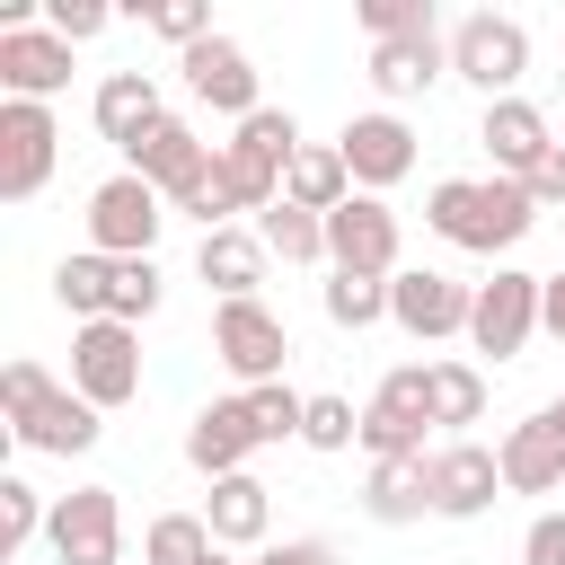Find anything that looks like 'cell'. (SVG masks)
Returning <instances> with one entry per match:
<instances>
[{
    "label": "cell",
    "mask_w": 565,
    "mask_h": 565,
    "mask_svg": "<svg viewBox=\"0 0 565 565\" xmlns=\"http://www.w3.org/2000/svg\"><path fill=\"white\" fill-rule=\"evenodd\" d=\"M424 221H433V238L459 247V256H503V247L530 238L539 203H530L521 177H441V185L424 194Z\"/></svg>",
    "instance_id": "1"
},
{
    "label": "cell",
    "mask_w": 565,
    "mask_h": 565,
    "mask_svg": "<svg viewBox=\"0 0 565 565\" xmlns=\"http://www.w3.org/2000/svg\"><path fill=\"white\" fill-rule=\"evenodd\" d=\"M71 388H79L97 415L132 406V397H141V327H124V318L71 327Z\"/></svg>",
    "instance_id": "2"
},
{
    "label": "cell",
    "mask_w": 565,
    "mask_h": 565,
    "mask_svg": "<svg viewBox=\"0 0 565 565\" xmlns=\"http://www.w3.org/2000/svg\"><path fill=\"white\" fill-rule=\"evenodd\" d=\"M521 71H530V26H521V18L477 9V18L450 26V79L486 88V106H494V97H521Z\"/></svg>",
    "instance_id": "3"
},
{
    "label": "cell",
    "mask_w": 565,
    "mask_h": 565,
    "mask_svg": "<svg viewBox=\"0 0 565 565\" xmlns=\"http://www.w3.org/2000/svg\"><path fill=\"white\" fill-rule=\"evenodd\" d=\"M53 159H62V124L53 106L35 97H0V203H35L53 185Z\"/></svg>",
    "instance_id": "4"
},
{
    "label": "cell",
    "mask_w": 565,
    "mask_h": 565,
    "mask_svg": "<svg viewBox=\"0 0 565 565\" xmlns=\"http://www.w3.org/2000/svg\"><path fill=\"white\" fill-rule=\"evenodd\" d=\"M159 230H168V194L141 185L132 168L88 194V247H97V256H115V265H124V256H150Z\"/></svg>",
    "instance_id": "5"
},
{
    "label": "cell",
    "mask_w": 565,
    "mask_h": 565,
    "mask_svg": "<svg viewBox=\"0 0 565 565\" xmlns=\"http://www.w3.org/2000/svg\"><path fill=\"white\" fill-rule=\"evenodd\" d=\"M212 353H221V371H230L238 388H265V380H282V362H291V327H282L265 300H221V309H212Z\"/></svg>",
    "instance_id": "6"
},
{
    "label": "cell",
    "mask_w": 565,
    "mask_h": 565,
    "mask_svg": "<svg viewBox=\"0 0 565 565\" xmlns=\"http://www.w3.org/2000/svg\"><path fill=\"white\" fill-rule=\"evenodd\" d=\"M539 291H547V274L494 265V274L477 282V309H468V344H477V353H494V362H512V353L539 335Z\"/></svg>",
    "instance_id": "7"
},
{
    "label": "cell",
    "mask_w": 565,
    "mask_h": 565,
    "mask_svg": "<svg viewBox=\"0 0 565 565\" xmlns=\"http://www.w3.org/2000/svg\"><path fill=\"white\" fill-rule=\"evenodd\" d=\"M44 547H53L62 565H124V503H115V486H71V494H53Z\"/></svg>",
    "instance_id": "8"
},
{
    "label": "cell",
    "mask_w": 565,
    "mask_h": 565,
    "mask_svg": "<svg viewBox=\"0 0 565 565\" xmlns=\"http://www.w3.org/2000/svg\"><path fill=\"white\" fill-rule=\"evenodd\" d=\"M468 309H477V282H450V274H433V265H397V274H388V318H397L415 344L468 335Z\"/></svg>",
    "instance_id": "9"
},
{
    "label": "cell",
    "mask_w": 565,
    "mask_h": 565,
    "mask_svg": "<svg viewBox=\"0 0 565 565\" xmlns=\"http://www.w3.org/2000/svg\"><path fill=\"white\" fill-rule=\"evenodd\" d=\"M424 424H433V397H424V362H397L371 406H362V450L371 459H424Z\"/></svg>",
    "instance_id": "10"
},
{
    "label": "cell",
    "mask_w": 565,
    "mask_h": 565,
    "mask_svg": "<svg viewBox=\"0 0 565 565\" xmlns=\"http://www.w3.org/2000/svg\"><path fill=\"white\" fill-rule=\"evenodd\" d=\"M177 71H185L194 106H212V115H230V124H247V115L265 106V97H256V62H247L238 35H203V44H185Z\"/></svg>",
    "instance_id": "11"
},
{
    "label": "cell",
    "mask_w": 565,
    "mask_h": 565,
    "mask_svg": "<svg viewBox=\"0 0 565 565\" xmlns=\"http://www.w3.org/2000/svg\"><path fill=\"white\" fill-rule=\"evenodd\" d=\"M335 150H344V168H353V194H388L397 177H415V124L406 115H353L344 132H335Z\"/></svg>",
    "instance_id": "12"
},
{
    "label": "cell",
    "mask_w": 565,
    "mask_h": 565,
    "mask_svg": "<svg viewBox=\"0 0 565 565\" xmlns=\"http://www.w3.org/2000/svg\"><path fill=\"white\" fill-rule=\"evenodd\" d=\"M327 274H397V212L380 194H353L344 212H327Z\"/></svg>",
    "instance_id": "13"
},
{
    "label": "cell",
    "mask_w": 565,
    "mask_h": 565,
    "mask_svg": "<svg viewBox=\"0 0 565 565\" xmlns=\"http://www.w3.org/2000/svg\"><path fill=\"white\" fill-rule=\"evenodd\" d=\"M212 150H221V141H203V132H194L185 115H159V124H150V132H141V141L124 150V168H132L141 185H159V194L177 203V194H185V185H194V177L212 168Z\"/></svg>",
    "instance_id": "14"
},
{
    "label": "cell",
    "mask_w": 565,
    "mask_h": 565,
    "mask_svg": "<svg viewBox=\"0 0 565 565\" xmlns=\"http://www.w3.org/2000/svg\"><path fill=\"white\" fill-rule=\"evenodd\" d=\"M265 441H256V424H247V397H212V406H194V424H185V468L194 477H247V459H256Z\"/></svg>",
    "instance_id": "15"
},
{
    "label": "cell",
    "mask_w": 565,
    "mask_h": 565,
    "mask_svg": "<svg viewBox=\"0 0 565 565\" xmlns=\"http://www.w3.org/2000/svg\"><path fill=\"white\" fill-rule=\"evenodd\" d=\"M494 494H503V459L486 441H441L433 450V512L441 521H477V512H494Z\"/></svg>",
    "instance_id": "16"
},
{
    "label": "cell",
    "mask_w": 565,
    "mask_h": 565,
    "mask_svg": "<svg viewBox=\"0 0 565 565\" xmlns=\"http://www.w3.org/2000/svg\"><path fill=\"white\" fill-rule=\"evenodd\" d=\"M0 88L9 97H62L71 88V44L53 26H0Z\"/></svg>",
    "instance_id": "17"
},
{
    "label": "cell",
    "mask_w": 565,
    "mask_h": 565,
    "mask_svg": "<svg viewBox=\"0 0 565 565\" xmlns=\"http://www.w3.org/2000/svg\"><path fill=\"white\" fill-rule=\"evenodd\" d=\"M477 141H486L494 177H530V168L556 150V132H547V106H530V97H494V106L477 115Z\"/></svg>",
    "instance_id": "18"
},
{
    "label": "cell",
    "mask_w": 565,
    "mask_h": 565,
    "mask_svg": "<svg viewBox=\"0 0 565 565\" xmlns=\"http://www.w3.org/2000/svg\"><path fill=\"white\" fill-rule=\"evenodd\" d=\"M26 450H44V459H79V450H97V433H106V415L79 397V388H53V397H35L18 424H9Z\"/></svg>",
    "instance_id": "19"
},
{
    "label": "cell",
    "mask_w": 565,
    "mask_h": 565,
    "mask_svg": "<svg viewBox=\"0 0 565 565\" xmlns=\"http://www.w3.org/2000/svg\"><path fill=\"white\" fill-rule=\"evenodd\" d=\"M362 512H371L380 530L424 521V512H433V450H424V459H371V477H362Z\"/></svg>",
    "instance_id": "20"
},
{
    "label": "cell",
    "mask_w": 565,
    "mask_h": 565,
    "mask_svg": "<svg viewBox=\"0 0 565 565\" xmlns=\"http://www.w3.org/2000/svg\"><path fill=\"white\" fill-rule=\"evenodd\" d=\"M433 79H450V35H397V44H371V88L380 97H424Z\"/></svg>",
    "instance_id": "21"
},
{
    "label": "cell",
    "mask_w": 565,
    "mask_h": 565,
    "mask_svg": "<svg viewBox=\"0 0 565 565\" xmlns=\"http://www.w3.org/2000/svg\"><path fill=\"white\" fill-rule=\"evenodd\" d=\"M265 265H274V247H265L256 230H203V247H194V274H203L221 300H256Z\"/></svg>",
    "instance_id": "22"
},
{
    "label": "cell",
    "mask_w": 565,
    "mask_h": 565,
    "mask_svg": "<svg viewBox=\"0 0 565 565\" xmlns=\"http://www.w3.org/2000/svg\"><path fill=\"white\" fill-rule=\"evenodd\" d=\"M494 459H503V494H556V486H565V441L547 433V415L512 424V433L494 441Z\"/></svg>",
    "instance_id": "23"
},
{
    "label": "cell",
    "mask_w": 565,
    "mask_h": 565,
    "mask_svg": "<svg viewBox=\"0 0 565 565\" xmlns=\"http://www.w3.org/2000/svg\"><path fill=\"white\" fill-rule=\"evenodd\" d=\"M88 115H97V132H106L115 150H132V141H141V132H150L168 106H159V79H150V71H106Z\"/></svg>",
    "instance_id": "24"
},
{
    "label": "cell",
    "mask_w": 565,
    "mask_h": 565,
    "mask_svg": "<svg viewBox=\"0 0 565 565\" xmlns=\"http://www.w3.org/2000/svg\"><path fill=\"white\" fill-rule=\"evenodd\" d=\"M282 203H300V212H344L353 203V168H344V150L335 141H300V159L282 168Z\"/></svg>",
    "instance_id": "25"
},
{
    "label": "cell",
    "mask_w": 565,
    "mask_h": 565,
    "mask_svg": "<svg viewBox=\"0 0 565 565\" xmlns=\"http://www.w3.org/2000/svg\"><path fill=\"white\" fill-rule=\"evenodd\" d=\"M203 521H212V539H221V547H256V539H265V521H274L265 477H256V468H247V477H221V486L203 494Z\"/></svg>",
    "instance_id": "26"
},
{
    "label": "cell",
    "mask_w": 565,
    "mask_h": 565,
    "mask_svg": "<svg viewBox=\"0 0 565 565\" xmlns=\"http://www.w3.org/2000/svg\"><path fill=\"white\" fill-rule=\"evenodd\" d=\"M53 300L88 327V318H106L115 309V256H97V247H79V256H62L53 265Z\"/></svg>",
    "instance_id": "27"
},
{
    "label": "cell",
    "mask_w": 565,
    "mask_h": 565,
    "mask_svg": "<svg viewBox=\"0 0 565 565\" xmlns=\"http://www.w3.org/2000/svg\"><path fill=\"white\" fill-rule=\"evenodd\" d=\"M433 424H486V371L477 362H424Z\"/></svg>",
    "instance_id": "28"
},
{
    "label": "cell",
    "mask_w": 565,
    "mask_h": 565,
    "mask_svg": "<svg viewBox=\"0 0 565 565\" xmlns=\"http://www.w3.org/2000/svg\"><path fill=\"white\" fill-rule=\"evenodd\" d=\"M221 539H212V521L203 512H159L150 530H141V565H203Z\"/></svg>",
    "instance_id": "29"
},
{
    "label": "cell",
    "mask_w": 565,
    "mask_h": 565,
    "mask_svg": "<svg viewBox=\"0 0 565 565\" xmlns=\"http://www.w3.org/2000/svg\"><path fill=\"white\" fill-rule=\"evenodd\" d=\"M256 238H265L282 265H327V221L300 212V203H274V212L256 221Z\"/></svg>",
    "instance_id": "30"
},
{
    "label": "cell",
    "mask_w": 565,
    "mask_h": 565,
    "mask_svg": "<svg viewBox=\"0 0 565 565\" xmlns=\"http://www.w3.org/2000/svg\"><path fill=\"white\" fill-rule=\"evenodd\" d=\"M318 300H327V318H335L344 335H362V327H380V318H388V282H380V274H327V291H318Z\"/></svg>",
    "instance_id": "31"
},
{
    "label": "cell",
    "mask_w": 565,
    "mask_h": 565,
    "mask_svg": "<svg viewBox=\"0 0 565 565\" xmlns=\"http://www.w3.org/2000/svg\"><path fill=\"white\" fill-rule=\"evenodd\" d=\"M247 397V424H256V441H300V424H309V397L291 388V380H265V388H238Z\"/></svg>",
    "instance_id": "32"
},
{
    "label": "cell",
    "mask_w": 565,
    "mask_h": 565,
    "mask_svg": "<svg viewBox=\"0 0 565 565\" xmlns=\"http://www.w3.org/2000/svg\"><path fill=\"white\" fill-rule=\"evenodd\" d=\"M44 521H53V503H44L26 477H0V565H9L26 539H44Z\"/></svg>",
    "instance_id": "33"
},
{
    "label": "cell",
    "mask_w": 565,
    "mask_h": 565,
    "mask_svg": "<svg viewBox=\"0 0 565 565\" xmlns=\"http://www.w3.org/2000/svg\"><path fill=\"white\" fill-rule=\"evenodd\" d=\"M230 141H238V150H256V159H274V168H291V159H300V124H291V106H256Z\"/></svg>",
    "instance_id": "34"
},
{
    "label": "cell",
    "mask_w": 565,
    "mask_h": 565,
    "mask_svg": "<svg viewBox=\"0 0 565 565\" xmlns=\"http://www.w3.org/2000/svg\"><path fill=\"white\" fill-rule=\"evenodd\" d=\"M159 300H168V282H159V256H124V265H115V309H106V318L141 327Z\"/></svg>",
    "instance_id": "35"
},
{
    "label": "cell",
    "mask_w": 565,
    "mask_h": 565,
    "mask_svg": "<svg viewBox=\"0 0 565 565\" xmlns=\"http://www.w3.org/2000/svg\"><path fill=\"white\" fill-rule=\"evenodd\" d=\"M353 18L371 26V44H397V35H433V0H353Z\"/></svg>",
    "instance_id": "36"
},
{
    "label": "cell",
    "mask_w": 565,
    "mask_h": 565,
    "mask_svg": "<svg viewBox=\"0 0 565 565\" xmlns=\"http://www.w3.org/2000/svg\"><path fill=\"white\" fill-rule=\"evenodd\" d=\"M300 441H309V450H353V441H362V415H353V397H309V424H300Z\"/></svg>",
    "instance_id": "37"
},
{
    "label": "cell",
    "mask_w": 565,
    "mask_h": 565,
    "mask_svg": "<svg viewBox=\"0 0 565 565\" xmlns=\"http://www.w3.org/2000/svg\"><path fill=\"white\" fill-rule=\"evenodd\" d=\"M141 18H150V35H168V44H177V53H185V44H203V35H221V26H212V9H203V0H150V9H141Z\"/></svg>",
    "instance_id": "38"
},
{
    "label": "cell",
    "mask_w": 565,
    "mask_h": 565,
    "mask_svg": "<svg viewBox=\"0 0 565 565\" xmlns=\"http://www.w3.org/2000/svg\"><path fill=\"white\" fill-rule=\"evenodd\" d=\"M106 0H44V26L62 35V44H88V35H106Z\"/></svg>",
    "instance_id": "39"
},
{
    "label": "cell",
    "mask_w": 565,
    "mask_h": 565,
    "mask_svg": "<svg viewBox=\"0 0 565 565\" xmlns=\"http://www.w3.org/2000/svg\"><path fill=\"white\" fill-rule=\"evenodd\" d=\"M35 397H53V371H44V362H9V371H0V406H9V424H18Z\"/></svg>",
    "instance_id": "40"
},
{
    "label": "cell",
    "mask_w": 565,
    "mask_h": 565,
    "mask_svg": "<svg viewBox=\"0 0 565 565\" xmlns=\"http://www.w3.org/2000/svg\"><path fill=\"white\" fill-rule=\"evenodd\" d=\"M521 565H565V512H539L521 530Z\"/></svg>",
    "instance_id": "41"
},
{
    "label": "cell",
    "mask_w": 565,
    "mask_h": 565,
    "mask_svg": "<svg viewBox=\"0 0 565 565\" xmlns=\"http://www.w3.org/2000/svg\"><path fill=\"white\" fill-rule=\"evenodd\" d=\"M521 185H530V203H539V212H565V141H556V150H547Z\"/></svg>",
    "instance_id": "42"
},
{
    "label": "cell",
    "mask_w": 565,
    "mask_h": 565,
    "mask_svg": "<svg viewBox=\"0 0 565 565\" xmlns=\"http://www.w3.org/2000/svg\"><path fill=\"white\" fill-rule=\"evenodd\" d=\"M256 565H335V547L327 539H274V547H256Z\"/></svg>",
    "instance_id": "43"
},
{
    "label": "cell",
    "mask_w": 565,
    "mask_h": 565,
    "mask_svg": "<svg viewBox=\"0 0 565 565\" xmlns=\"http://www.w3.org/2000/svg\"><path fill=\"white\" fill-rule=\"evenodd\" d=\"M539 327L565 344V274H547V291H539Z\"/></svg>",
    "instance_id": "44"
},
{
    "label": "cell",
    "mask_w": 565,
    "mask_h": 565,
    "mask_svg": "<svg viewBox=\"0 0 565 565\" xmlns=\"http://www.w3.org/2000/svg\"><path fill=\"white\" fill-rule=\"evenodd\" d=\"M539 415H547V433H556V441H565V397H547V406H539Z\"/></svg>",
    "instance_id": "45"
},
{
    "label": "cell",
    "mask_w": 565,
    "mask_h": 565,
    "mask_svg": "<svg viewBox=\"0 0 565 565\" xmlns=\"http://www.w3.org/2000/svg\"><path fill=\"white\" fill-rule=\"evenodd\" d=\"M203 565H230V547H212V556H203Z\"/></svg>",
    "instance_id": "46"
},
{
    "label": "cell",
    "mask_w": 565,
    "mask_h": 565,
    "mask_svg": "<svg viewBox=\"0 0 565 565\" xmlns=\"http://www.w3.org/2000/svg\"><path fill=\"white\" fill-rule=\"evenodd\" d=\"M556 88H565V71H556Z\"/></svg>",
    "instance_id": "47"
}]
</instances>
